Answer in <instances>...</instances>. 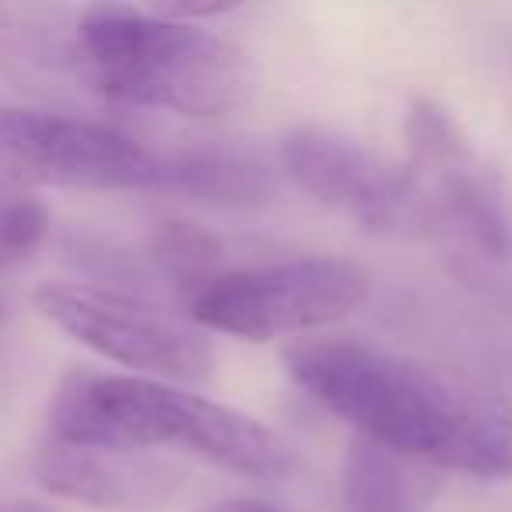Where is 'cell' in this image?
<instances>
[{"label": "cell", "mask_w": 512, "mask_h": 512, "mask_svg": "<svg viewBox=\"0 0 512 512\" xmlns=\"http://www.w3.org/2000/svg\"><path fill=\"white\" fill-rule=\"evenodd\" d=\"M285 369L372 446L484 481L512 477V400L498 393L355 337L295 341L285 348Z\"/></svg>", "instance_id": "1"}, {"label": "cell", "mask_w": 512, "mask_h": 512, "mask_svg": "<svg viewBox=\"0 0 512 512\" xmlns=\"http://www.w3.org/2000/svg\"><path fill=\"white\" fill-rule=\"evenodd\" d=\"M46 442L85 449H183L253 481H288L295 446L271 425L162 379L74 369L60 379L46 414Z\"/></svg>", "instance_id": "2"}, {"label": "cell", "mask_w": 512, "mask_h": 512, "mask_svg": "<svg viewBox=\"0 0 512 512\" xmlns=\"http://www.w3.org/2000/svg\"><path fill=\"white\" fill-rule=\"evenodd\" d=\"M74 57L106 99L190 120L239 113L256 88L253 60L242 46L158 8H88L74 29Z\"/></svg>", "instance_id": "3"}, {"label": "cell", "mask_w": 512, "mask_h": 512, "mask_svg": "<svg viewBox=\"0 0 512 512\" xmlns=\"http://www.w3.org/2000/svg\"><path fill=\"white\" fill-rule=\"evenodd\" d=\"M369 299V274L337 256H302L285 264L214 274L193 292L190 320L200 330L278 341L323 330Z\"/></svg>", "instance_id": "4"}, {"label": "cell", "mask_w": 512, "mask_h": 512, "mask_svg": "<svg viewBox=\"0 0 512 512\" xmlns=\"http://www.w3.org/2000/svg\"><path fill=\"white\" fill-rule=\"evenodd\" d=\"M36 309L81 348L162 383H204L214 372V344L193 320L88 281H46Z\"/></svg>", "instance_id": "5"}, {"label": "cell", "mask_w": 512, "mask_h": 512, "mask_svg": "<svg viewBox=\"0 0 512 512\" xmlns=\"http://www.w3.org/2000/svg\"><path fill=\"white\" fill-rule=\"evenodd\" d=\"M158 155L99 120L0 106V186L155 190Z\"/></svg>", "instance_id": "6"}, {"label": "cell", "mask_w": 512, "mask_h": 512, "mask_svg": "<svg viewBox=\"0 0 512 512\" xmlns=\"http://www.w3.org/2000/svg\"><path fill=\"white\" fill-rule=\"evenodd\" d=\"M281 169L302 193L372 232L428 225V204L407 165L330 127H299L281 141Z\"/></svg>", "instance_id": "7"}, {"label": "cell", "mask_w": 512, "mask_h": 512, "mask_svg": "<svg viewBox=\"0 0 512 512\" xmlns=\"http://www.w3.org/2000/svg\"><path fill=\"white\" fill-rule=\"evenodd\" d=\"M411 176L418 179L428 218H439L491 260L512 256V211L498 176L477 158L446 106L421 99L407 113Z\"/></svg>", "instance_id": "8"}, {"label": "cell", "mask_w": 512, "mask_h": 512, "mask_svg": "<svg viewBox=\"0 0 512 512\" xmlns=\"http://www.w3.org/2000/svg\"><path fill=\"white\" fill-rule=\"evenodd\" d=\"M36 477L50 495L102 512L165 509L183 491V474L151 453L85 449L43 442L36 453Z\"/></svg>", "instance_id": "9"}, {"label": "cell", "mask_w": 512, "mask_h": 512, "mask_svg": "<svg viewBox=\"0 0 512 512\" xmlns=\"http://www.w3.org/2000/svg\"><path fill=\"white\" fill-rule=\"evenodd\" d=\"M158 193L204 204H256L271 193V169L242 151H183L158 155Z\"/></svg>", "instance_id": "10"}, {"label": "cell", "mask_w": 512, "mask_h": 512, "mask_svg": "<svg viewBox=\"0 0 512 512\" xmlns=\"http://www.w3.org/2000/svg\"><path fill=\"white\" fill-rule=\"evenodd\" d=\"M425 498V484L411 460L355 439L344 456L341 502L344 512H414Z\"/></svg>", "instance_id": "11"}, {"label": "cell", "mask_w": 512, "mask_h": 512, "mask_svg": "<svg viewBox=\"0 0 512 512\" xmlns=\"http://www.w3.org/2000/svg\"><path fill=\"white\" fill-rule=\"evenodd\" d=\"M151 249H155V260L162 264V271L169 274V278L183 281V285L204 288L207 281L214 278L211 264H214V256H218V246H214L211 235L186 225V221H165V225L158 228ZM197 288H193V292H197Z\"/></svg>", "instance_id": "12"}, {"label": "cell", "mask_w": 512, "mask_h": 512, "mask_svg": "<svg viewBox=\"0 0 512 512\" xmlns=\"http://www.w3.org/2000/svg\"><path fill=\"white\" fill-rule=\"evenodd\" d=\"M50 228V211L43 200L25 190L0 186V267L15 264L43 242Z\"/></svg>", "instance_id": "13"}, {"label": "cell", "mask_w": 512, "mask_h": 512, "mask_svg": "<svg viewBox=\"0 0 512 512\" xmlns=\"http://www.w3.org/2000/svg\"><path fill=\"white\" fill-rule=\"evenodd\" d=\"M207 512H281V509H274L264 498H228V502H218Z\"/></svg>", "instance_id": "14"}, {"label": "cell", "mask_w": 512, "mask_h": 512, "mask_svg": "<svg viewBox=\"0 0 512 512\" xmlns=\"http://www.w3.org/2000/svg\"><path fill=\"white\" fill-rule=\"evenodd\" d=\"M0 512H50V509L39 505V502H4L0 505Z\"/></svg>", "instance_id": "15"}]
</instances>
